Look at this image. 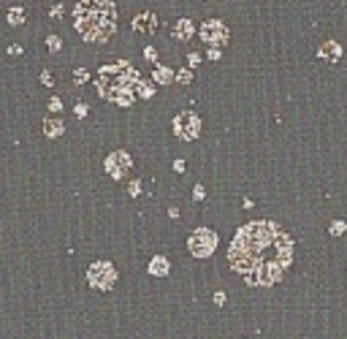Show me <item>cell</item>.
Wrapping results in <instances>:
<instances>
[{"mask_svg": "<svg viewBox=\"0 0 347 339\" xmlns=\"http://www.w3.org/2000/svg\"><path fill=\"white\" fill-rule=\"evenodd\" d=\"M190 36H193V22L190 19H179L177 22V38H179V41H187Z\"/></svg>", "mask_w": 347, "mask_h": 339, "instance_id": "cell-10", "label": "cell"}, {"mask_svg": "<svg viewBox=\"0 0 347 339\" xmlns=\"http://www.w3.org/2000/svg\"><path fill=\"white\" fill-rule=\"evenodd\" d=\"M106 168H109V174L117 177V179L125 177V174H128V168H130V155H128V152H114V155H109Z\"/></svg>", "mask_w": 347, "mask_h": 339, "instance_id": "cell-7", "label": "cell"}, {"mask_svg": "<svg viewBox=\"0 0 347 339\" xmlns=\"http://www.w3.org/2000/svg\"><path fill=\"white\" fill-rule=\"evenodd\" d=\"M342 231H344V223H334V225H331V233H334V236H339Z\"/></svg>", "mask_w": 347, "mask_h": 339, "instance_id": "cell-17", "label": "cell"}, {"mask_svg": "<svg viewBox=\"0 0 347 339\" xmlns=\"http://www.w3.org/2000/svg\"><path fill=\"white\" fill-rule=\"evenodd\" d=\"M60 106H62V104H60L57 98H52V100H49V109H52V112H60Z\"/></svg>", "mask_w": 347, "mask_h": 339, "instance_id": "cell-20", "label": "cell"}, {"mask_svg": "<svg viewBox=\"0 0 347 339\" xmlns=\"http://www.w3.org/2000/svg\"><path fill=\"white\" fill-rule=\"evenodd\" d=\"M225 301V293H215V304H223Z\"/></svg>", "mask_w": 347, "mask_h": 339, "instance_id": "cell-25", "label": "cell"}, {"mask_svg": "<svg viewBox=\"0 0 347 339\" xmlns=\"http://www.w3.org/2000/svg\"><path fill=\"white\" fill-rule=\"evenodd\" d=\"M74 17H76L74 22L76 33L84 41L103 44L117 30V9L112 0H79L74 9Z\"/></svg>", "mask_w": 347, "mask_h": 339, "instance_id": "cell-2", "label": "cell"}, {"mask_svg": "<svg viewBox=\"0 0 347 339\" xmlns=\"http://www.w3.org/2000/svg\"><path fill=\"white\" fill-rule=\"evenodd\" d=\"M155 82L157 84H168L171 82V71L168 68H155Z\"/></svg>", "mask_w": 347, "mask_h": 339, "instance_id": "cell-13", "label": "cell"}, {"mask_svg": "<svg viewBox=\"0 0 347 339\" xmlns=\"http://www.w3.org/2000/svg\"><path fill=\"white\" fill-rule=\"evenodd\" d=\"M201 38H203V44L220 46V44L228 41V27L220 19H209V22H203V25H201Z\"/></svg>", "mask_w": 347, "mask_h": 339, "instance_id": "cell-5", "label": "cell"}, {"mask_svg": "<svg viewBox=\"0 0 347 339\" xmlns=\"http://www.w3.org/2000/svg\"><path fill=\"white\" fill-rule=\"evenodd\" d=\"M190 79H193V74H190V71H179V82H182V84H187V82H190Z\"/></svg>", "mask_w": 347, "mask_h": 339, "instance_id": "cell-16", "label": "cell"}, {"mask_svg": "<svg viewBox=\"0 0 347 339\" xmlns=\"http://www.w3.org/2000/svg\"><path fill=\"white\" fill-rule=\"evenodd\" d=\"M49 14H52V17H54V19H57V17H60V14H62V6H60V3H57V6H52V11H49Z\"/></svg>", "mask_w": 347, "mask_h": 339, "instance_id": "cell-19", "label": "cell"}, {"mask_svg": "<svg viewBox=\"0 0 347 339\" xmlns=\"http://www.w3.org/2000/svg\"><path fill=\"white\" fill-rule=\"evenodd\" d=\"M149 272L152 274H165L168 272V261H165V258H155V261L149 263Z\"/></svg>", "mask_w": 347, "mask_h": 339, "instance_id": "cell-12", "label": "cell"}, {"mask_svg": "<svg viewBox=\"0 0 347 339\" xmlns=\"http://www.w3.org/2000/svg\"><path fill=\"white\" fill-rule=\"evenodd\" d=\"M46 44H49V49H54V52H57L60 46H62V41H60L57 36H49V41H46Z\"/></svg>", "mask_w": 347, "mask_h": 339, "instance_id": "cell-15", "label": "cell"}, {"mask_svg": "<svg viewBox=\"0 0 347 339\" xmlns=\"http://www.w3.org/2000/svg\"><path fill=\"white\" fill-rule=\"evenodd\" d=\"M114 269L109 263H92L90 266V285L95 288H112L114 285Z\"/></svg>", "mask_w": 347, "mask_h": 339, "instance_id": "cell-6", "label": "cell"}, {"mask_svg": "<svg viewBox=\"0 0 347 339\" xmlns=\"http://www.w3.org/2000/svg\"><path fill=\"white\" fill-rule=\"evenodd\" d=\"M187 244H190V252L195 258H206L217 247V236H215V231H209V228H198V231L190 236Z\"/></svg>", "mask_w": 347, "mask_h": 339, "instance_id": "cell-3", "label": "cell"}, {"mask_svg": "<svg viewBox=\"0 0 347 339\" xmlns=\"http://www.w3.org/2000/svg\"><path fill=\"white\" fill-rule=\"evenodd\" d=\"M174 133H177L179 139L190 141V139H195V136L201 133V120H198V117H195L193 112L179 114L177 120H174Z\"/></svg>", "mask_w": 347, "mask_h": 339, "instance_id": "cell-4", "label": "cell"}, {"mask_svg": "<svg viewBox=\"0 0 347 339\" xmlns=\"http://www.w3.org/2000/svg\"><path fill=\"white\" fill-rule=\"evenodd\" d=\"M41 82H44V84H52V76H49V71H44V74H41Z\"/></svg>", "mask_w": 347, "mask_h": 339, "instance_id": "cell-23", "label": "cell"}, {"mask_svg": "<svg viewBox=\"0 0 347 339\" xmlns=\"http://www.w3.org/2000/svg\"><path fill=\"white\" fill-rule=\"evenodd\" d=\"M155 27H157V19H155V14H149V11L138 14V17L133 19V30H136V33H155Z\"/></svg>", "mask_w": 347, "mask_h": 339, "instance_id": "cell-8", "label": "cell"}, {"mask_svg": "<svg viewBox=\"0 0 347 339\" xmlns=\"http://www.w3.org/2000/svg\"><path fill=\"white\" fill-rule=\"evenodd\" d=\"M193 198H195V201H201V198H203V187H201V185H198V187H195V193H193Z\"/></svg>", "mask_w": 347, "mask_h": 339, "instance_id": "cell-21", "label": "cell"}, {"mask_svg": "<svg viewBox=\"0 0 347 339\" xmlns=\"http://www.w3.org/2000/svg\"><path fill=\"white\" fill-rule=\"evenodd\" d=\"M228 258L250 285H271L293 261V242L271 223H250L239 228Z\"/></svg>", "mask_w": 347, "mask_h": 339, "instance_id": "cell-1", "label": "cell"}, {"mask_svg": "<svg viewBox=\"0 0 347 339\" xmlns=\"http://www.w3.org/2000/svg\"><path fill=\"white\" fill-rule=\"evenodd\" d=\"M62 130H65V128H62L60 120H46L44 122V133H46V136H62Z\"/></svg>", "mask_w": 347, "mask_h": 339, "instance_id": "cell-11", "label": "cell"}, {"mask_svg": "<svg viewBox=\"0 0 347 339\" xmlns=\"http://www.w3.org/2000/svg\"><path fill=\"white\" fill-rule=\"evenodd\" d=\"M76 79H79V82H84V79H87V71L79 68V71H76Z\"/></svg>", "mask_w": 347, "mask_h": 339, "instance_id": "cell-22", "label": "cell"}, {"mask_svg": "<svg viewBox=\"0 0 347 339\" xmlns=\"http://www.w3.org/2000/svg\"><path fill=\"white\" fill-rule=\"evenodd\" d=\"M138 187H141L138 182H133V185H130V195H138V193H141V190H138Z\"/></svg>", "mask_w": 347, "mask_h": 339, "instance_id": "cell-24", "label": "cell"}, {"mask_svg": "<svg viewBox=\"0 0 347 339\" xmlns=\"http://www.w3.org/2000/svg\"><path fill=\"white\" fill-rule=\"evenodd\" d=\"M74 114H76V117H87V106H84V104H79V106L74 109Z\"/></svg>", "mask_w": 347, "mask_h": 339, "instance_id": "cell-18", "label": "cell"}, {"mask_svg": "<svg viewBox=\"0 0 347 339\" xmlns=\"http://www.w3.org/2000/svg\"><path fill=\"white\" fill-rule=\"evenodd\" d=\"M318 54H320L323 60H339V57H342V46H339L336 41H328V44L320 46Z\"/></svg>", "mask_w": 347, "mask_h": 339, "instance_id": "cell-9", "label": "cell"}, {"mask_svg": "<svg viewBox=\"0 0 347 339\" xmlns=\"http://www.w3.org/2000/svg\"><path fill=\"white\" fill-rule=\"evenodd\" d=\"M9 22H11V25H22V22H25V11H22V9H11L9 11Z\"/></svg>", "mask_w": 347, "mask_h": 339, "instance_id": "cell-14", "label": "cell"}]
</instances>
